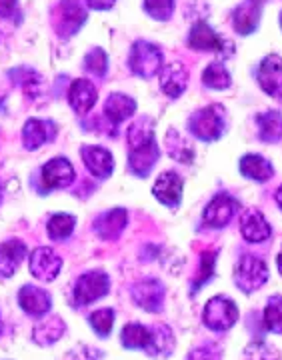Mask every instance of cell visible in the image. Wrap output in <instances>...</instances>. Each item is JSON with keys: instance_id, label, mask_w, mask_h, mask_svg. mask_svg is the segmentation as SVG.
Instances as JSON below:
<instances>
[{"instance_id": "484cf974", "label": "cell", "mask_w": 282, "mask_h": 360, "mask_svg": "<svg viewBox=\"0 0 282 360\" xmlns=\"http://www.w3.org/2000/svg\"><path fill=\"white\" fill-rule=\"evenodd\" d=\"M188 46L193 51L217 52L222 49V39L214 32L212 26H208L206 22H196L188 32Z\"/></svg>"}, {"instance_id": "6da1fadb", "label": "cell", "mask_w": 282, "mask_h": 360, "mask_svg": "<svg viewBox=\"0 0 282 360\" xmlns=\"http://www.w3.org/2000/svg\"><path fill=\"white\" fill-rule=\"evenodd\" d=\"M188 130L198 141H218L226 130V112H224V108L220 104L198 108L188 118Z\"/></svg>"}, {"instance_id": "603a6c76", "label": "cell", "mask_w": 282, "mask_h": 360, "mask_svg": "<svg viewBox=\"0 0 282 360\" xmlns=\"http://www.w3.org/2000/svg\"><path fill=\"white\" fill-rule=\"evenodd\" d=\"M188 86V75L186 68L180 63H170L162 66L160 70V89L165 90L168 98H179L180 94Z\"/></svg>"}, {"instance_id": "c3c4849f", "label": "cell", "mask_w": 282, "mask_h": 360, "mask_svg": "<svg viewBox=\"0 0 282 360\" xmlns=\"http://www.w3.org/2000/svg\"><path fill=\"white\" fill-rule=\"evenodd\" d=\"M281 26H282V14H281Z\"/></svg>"}, {"instance_id": "52a82bcc", "label": "cell", "mask_w": 282, "mask_h": 360, "mask_svg": "<svg viewBox=\"0 0 282 360\" xmlns=\"http://www.w3.org/2000/svg\"><path fill=\"white\" fill-rule=\"evenodd\" d=\"M130 296L134 300L136 307H141L146 312H160L165 307V296H167V288L165 284L156 278H144L139 283L132 284L130 288Z\"/></svg>"}, {"instance_id": "9c48e42d", "label": "cell", "mask_w": 282, "mask_h": 360, "mask_svg": "<svg viewBox=\"0 0 282 360\" xmlns=\"http://www.w3.org/2000/svg\"><path fill=\"white\" fill-rule=\"evenodd\" d=\"M258 84L269 96L282 103V56L270 54L258 66Z\"/></svg>"}, {"instance_id": "ac0fdd59", "label": "cell", "mask_w": 282, "mask_h": 360, "mask_svg": "<svg viewBox=\"0 0 282 360\" xmlns=\"http://www.w3.org/2000/svg\"><path fill=\"white\" fill-rule=\"evenodd\" d=\"M262 14V0H244L232 14V25L238 34H252L258 28Z\"/></svg>"}, {"instance_id": "7bdbcfd3", "label": "cell", "mask_w": 282, "mask_h": 360, "mask_svg": "<svg viewBox=\"0 0 282 360\" xmlns=\"http://www.w3.org/2000/svg\"><path fill=\"white\" fill-rule=\"evenodd\" d=\"M86 2H89L92 11H108V8L115 6L116 0H86Z\"/></svg>"}, {"instance_id": "d590c367", "label": "cell", "mask_w": 282, "mask_h": 360, "mask_svg": "<svg viewBox=\"0 0 282 360\" xmlns=\"http://www.w3.org/2000/svg\"><path fill=\"white\" fill-rule=\"evenodd\" d=\"M89 322H90V326H92V330L96 333V336L106 338V336L110 335L113 326H115V310L113 309L94 310V312L89 316Z\"/></svg>"}, {"instance_id": "5b68a950", "label": "cell", "mask_w": 282, "mask_h": 360, "mask_svg": "<svg viewBox=\"0 0 282 360\" xmlns=\"http://www.w3.org/2000/svg\"><path fill=\"white\" fill-rule=\"evenodd\" d=\"M267 281H269V266L262 258L246 255L238 260L236 270H234V283L244 295H252L260 290Z\"/></svg>"}, {"instance_id": "4fadbf2b", "label": "cell", "mask_w": 282, "mask_h": 360, "mask_svg": "<svg viewBox=\"0 0 282 360\" xmlns=\"http://www.w3.org/2000/svg\"><path fill=\"white\" fill-rule=\"evenodd\" d=\"M40 176H42V182L49 186V188H66L75 182V167L63 158H52L49 160L42 170H40Z\"/></svg>"}, {"instance_id": "5bb4252c", "label": "cell", "mask_w": 282, "mask_h": 360, "mask_svg": "<svg viewBox=\"0 0 282 360\" xmlns=\"http://www.w3.org/2000/svg\"><path fill=\"white\" fill-rule=\"evenodd\" d=\"M182 179L177 172H162L154 182L153 194L158 202H162L168 208H177L182 200Z\"/></svg>"}, {"instance_id": "ffe728a7", "label": "cell", "mask_w": 282, "mask_h": 360, "mask_svg": "<svg viewBox=\"0 0 282 360\" xmlns=\"http://www.w3.org/2000/svg\"><path fill=\"white\" fill-rule=\"evenodd\" d=\"M241 232H243L244 240L258 245V243L269 240L272 231H270V224L267 222V219L262 217V212L257 208H250L241 217Z\"/></svg>"}, {"instance_id": "f35d334b", "label": "cell", "mask_w": 282, "mask_h": 360, "mask_svg": "<svg viewBox=\"0 0 282 360\" xmlns=\"http://www.w3.org/2000/svg\"><path fill=\"white\" fill-rule=\"evenodd\" d=\"M144 11L154 20H168L174 13V0H144Z\"/></svg>"}, {"instance_id": "d6986e66", "label": "cell", "mask_w": 282, "mask_h": 360, "mask_svg": "<svg viewBox=\"0 0 282 360\" xmlns=\"http://www.w3.org/2000/svg\"><path fill=\"white\" fill-rule=\"evenodd\" d=\"M54 134H56V127L51 120L30 118V120H26L25 129H23V144L26 150H37L46 142H51Z\"/></svg>"}, {"instance_id": "836d02e7", "label": "cell", "mask_w": 282, "mask_h": 360, "mask_svg": "<svg viewBox=\"0 0 282 360\" xmlns=\"http://www.w3.org/2000/svg\"><path fill=\"white\" fill-rule=\"evenodd\" d=\"M75 226H77V219L72 214H66V212H60V214H54L51 220H49V236L52 240H66L72 232H75Z\"/></svg>"}, {"instance_id": "b9f144b4", "label": "cell", "mask_w": 282, "mask_h": 360, "mask_svg": "<svg viewBox=\"0 0 282 360\" xmlns=\"http://www.w3.org/2000/svg\"><path fill=\"white\" fill-rule=\"evenodd\" d=\"M18 8V0H0V16L11 18Z\"/></svg>"}, {"instance_id": "4316f807", "label": "cell", "mask_w": 282, "mask_h": 360, "mask_svg": "<svg viewBox=\"0 0 282 360\" xmlns=\"http://www.w3.org/2000/svg\"><path fill=\"white\" fill-rule=\"evenodd\" d=\"M241 172L243 176L250 180H257V182H267L272 179L274 174V168L270 165L264 156L260 155H246L241 160Z\"/></svg>"}, {"instance_id": "277c9868", "label": "cell", "mask_w": 282, "mask_h": 360, "mask_svg": "<svg viewBox=\"0 0 282 360\" xmlns=\"http://www.w3.org/2000/svg\"><path fill=\"white\" fill-rule=\"evenodd\" d=\"M110 292V276L104 270H89L78 276L72 290L77 307H86Z\"/></svg>"}, {"instance_id": "f546056e", "label": "cell", "mask_w": 282, "mask_h": 360, "mask_svg": "<svg viewBox=\"0 0 282 360\" xmlns=\"http://www.w3.org/2000/svg\"><path fill=\"white\" fill-rule=\"evenodd\" d=\"M148 336H150L148 326L139 324V322H130L120 333V342L129 350H144L148 345Z\"/></svg>"}, {"instance_id": "30bf717a", "label": "cell", "mask_w": 282, "mask_h": 360, "mask_svg": "<svg viewBox=\"0 0 282 360\" xmlns=\"http://www.w3.org/2000/svg\"><path fill=\"white\" fill-rule=\"evenodd\" d=\"M18 304L32 319H42L46 316L52 309V296L34 284H26L18 290Z\"/></svg>"}, {"instance_id": "7a4b0ae2", "label": "cell", "mask_w": 282, "mask_h": 360, "mask_svg": "<svg viewBox=\"0 0 282 360\" xmlns=\"http://www.w3.org/2000/svg\"><path fill=\"white\" fill-rule=\"evenodd\" d=\"M129 65L130 70L136 77L153 78L156 75H160V70L165 66V58H162V52L156 44L146 42V40H139L130 49Z\"/></svg>"}, {"instance_id": "7c38bea8", "label": "cell", "mask_w": 282, "mask_h": 360, "mask_svg": "<svg viewBox=\"0 0 282 360\" xmlns=\"http://www.w3.org/2000/svg\"><path fill=\"white\" fill-rule=\"evenodd\" d=\"M80 156H82L86 170L96 179H108L115 170V158L110 155V150H106L103 146L86 144V146H82Z\"/></svg>"}, {"instance_id": "ba28073f", "label": "cell", "mask_w": 282, "mask_h": 360, "mask_svg": "<svg viewBox=\"0 0 282 360\" xmlns=\"http://www.w3.org/2000/svg\"><path fill=\"white\" fill-rule=\"evenodd\" d=\"M28 266L34 278H39L40 283H52L63 269V258L58 257L49 246H40L37 250L30 252L28 258Z\"/></svg>"}, {"instance_id": "d6a6232c", "label": "cell", "mask_w": 282, "mask_h": 360, "mask_svg": "<svg viewBox=\"0 0 282 360\" xmlns=\"http://www.w3.org/2000/svg\"><path fill=\"white\" fill-rule=\"evenodd\" d=\"M231 72L226 70V66L222 63H212V65L206 66L205 72H203V84L206 89L224 90L231 86Z\"/></svg>"}, {"instance_id": "e0dca14e", "label": "cell", "mask_w": 282, "mask_h": 360, "mask_svg": "<svg viewBox=\"0 0 282 360\" xmlns=\"http://www.w3.org/2000/svg\"><path fill=\"white\" fill-rule=\"evenodd\" d=\"M158 156H160V150H158L154 141L148 142V144H142V146H136V148H130L129 167L132 170V174L146 179L153 172L154 165L158 162Z\"/></svg>"}, {"instance_id": "74e56055", "label": "cell", "mask_w": 282, "mask_h": 360, "mask_svg": "<svg viewBox=\"0 0 282 360\" xmlns=\"http://www.w3.org/2000/svg\"><path fill=\"white\" fill-rule=\"evenodd\" d=\"M84 70L92 75V77H101L103 78L108 70V56L103 49H92V51L86 52L84 56Z\"/></svg>"}, {"instance_id": "1f68e13d", "label": "cell", "mask_w": 282, "mask_h": 360, "mask_svg": "<svg viewBox=\"0 0 282 360\" xmlns=\"http://www.w3.org/2000/svg\"><path fill=\"white\" fill-rule=\"evenodd\" d=\"M167 150L168 155L172 156L174 160H179V162H184V165H186V162H193V144L186 141L184 136H180L179 130L170 129L167 132Z\"/></svg>"}, {"instance_id": "4dcf8cb0", "label": "cell", "mask_w": 282, "mask_h": 360, "mask_svg": "<svg viewBox=\"0 0 282 360\" xmlns=\"http://www.w3.org/2000/svg\"><path fill=\"white\" fill-rule=\"evenodd\" d=\"M154 141V122L153 118L148 116H142L136 122H132L129 127V132H127V142H129V150L130 148H136V146H142V144H148V142Z\"/></svg>"}, {"instance_id": "8fae6325", "label": "cell", "mask_w": 282, "mask_h": 360, "mask_svg": "<svg viewBox=\"0 0 282 360\" xmlns=\"http://www.w3.org/2000/svg\"><path fill=\"white\" fill-rule=\"evenodd\" d=\"M234 212H236V200L231 194L220 193L206 205L203 219L212 229H224L234 219Z\"/></svg>"}, {"instance_id": "bcb514c9", "label": "cell", "mask_w": 282, "mask_h": 360, "mask_svg": "<svg viewBox=\"0 0 282 360\" xmlns=\"http://www.w3.org/2000/svg\"><path fill=\"white\" fill-rule=\"evenodd\" d=\"M0 335H2V316H0Z\"/></svg>"}, {"instance_id": "83f0119b", "label": "cell", "mask_w": 282, "mask_h": 360, "mask_svg": "<svg viewBox=\"0 0 282 360\" xmlns=\"http://www.w3.org/2000/svg\"><path fill=\"white\" fill-rule=\"evenodd\" d=\"M257 127L260 141L274 144L282 139V115L278 110H267L258 115Z\"/></svg>"}, {"instance_id": "2e32d148", "label": "cell", "mask_w": 282, "mask_h": 360, "mask_svg": "<svg viewBox=\"0 0 282 360\" xmlns=\"http://www.w3.org/2000/svg\"><path fill=\"white\" fill-rule=\"evenodd\" d=\"M96 98H98L96 86L90 82L89 78H78L68 89V103L77 115L90 112V108L96 104Z\"/></svg>"}, {"instance_id": "e575fe53", "label": "cell", "mask_w": 282, "mask_h": 360, "mask_svg": "<svg viewBox=\"0 0 282 360\" xmlns=\"http://www.w3.org/2000/svg\"><path fill=\"white\" fill-rule=\"evenodd\" d=\"M214 266H217V252L214 250H206L200 257L198 262V270H196V276L193 281V290L196 292L198 288H203L212 276H214Z\"/></svg>"}, {"instance_id": "44dd1931", "label": "cell", "mask_w": 282, "mask_h": 360, "mask_svg": "<svg viewBox=\"0 0 282 360\" xmlns=\"http://www.w3.org/2000/svg\"><path fill=\"white\" fill-rule=\"evenodd\" d=\"M26 258V245L18 238L4 240L0 245V278H11Z\"/></svg>"}, {"instance_id": "f6af8a7d", "label": "cell", "mask_w": 282, "mask_h": 360, "mask_svg": "<svg viewBox=\"0 0 282 360\" xmlns=\"http://www.w3.org/2000/svg\"><path fill=\"white\" fill-rule=\"evenodd\" d=\"M276 266H278V272L282 274V246H281V252H278V258H276Z\"/></svg>"}, {"instance_id": "9a60e30c", "label": "cell", "mask_w": 282, "mask_h": 360, "mask_svg": "<svg viewBox=\"0 0 282 360\" xmlns=\"http://www.w3.org/2000/svg\"><path fill=\"white\" fill-rule=\"evenodd\" d=\"M127 222H129L127 210L124 208H113V210L104 212L94 220V232L103 240H116L122 234V231L127 229Z\"/></svg>"}, {"instance_id": "ee69618b", "label": "cell", "mask_w": 282, "mask_h": 360, "mask_svg": "<svg viewBox=\"0 0 282 360\" xmlns=\"http://www.w3.org/2000/svg\"><path fill=\"white\" fill-rule=\"evenodd\" d=\"M274 198H276V205L281 206V210H282V184L278 186V191H276V196H274Z\"/></svg>"}, {"instance_id": "8992f818", "label": "cell", "mask_w": 282, "mask_h": 360, "mask_svg": "<svg viewBox=\"0 0 282 360\" xmlns=\"http://www.w3.org/2000/svg\"><path fill=\"white\" fill-rule=\"evenodd\" d=\"M86 22V11L80 0H60L54 11V28L58 37L68 39L77 34L80 26Z\"/></svg>"}, {"instance_id": "f1b7e54d", "label": "cell", "mask_w": 282, "mask_h": 360, "mask_svg": "<svg viewBox=\"0 0 282 360\" xmlns=\"http://www.w3.org/2000/svg\"><path fill=\"white\" fill-rule=\"evenodd\" d=\"M11 78H13L14 84H18L20 89L25 90V94L28 98H37V96H40L42 86H44L42 77H40L39 72L32 70V68H26V66H20V68L11 70Z\"/></svg>"}, {"instance_id": "3957f363", "label": "cell", "mask_w": 282, "mask_h": 360, "mask_svg": "<svg viewBox=\"0 0 282 360\" xmlns=\"http://www.w3.org/2000/svg\"><path fill=\"white\" fill-rule=\"evenodd\" d=\"M238 321V307L229 296H212L205 304L203 322L214 333H226Z\"/></svg>"}, {"instance_id": "ab89813d", "label": "cell", "mask_w": 282, "mask_h": 360, "mask_svg": "<svg viewBox=\"0 0 282 360\" xmlns=\"http://www.w3.org/2000/svg\"><path fill=\"white\" fill-rule=\"evenodd\" d=\"M188 360H220V348L214 345H205V347L194 348Z\"/></svg>"}, {"instance_id": "8d00e7d4", "label": "cell", "mask_w": 282, "mask_h": 360, "mask_svg": "<svg viewBox=\"0 0 282 360\" xmlns=\"http://www.w3.org/2000/svg\"><path fill=\"white\" fill-rule=\"evenodd\" d=\"M264 324L270 333L282 335V296H270L264 307Z\"/></svg>"}, {"instance_id": "7402d4cb", "label": "cell", "mask_w": 282, "mask_h": 360, "mask_svg": "<svg viewBox=\"0 0 282 360\" xmlns=\"http://www.w3.org/2000/svg\"><path fill=\"white\" fill-rule=\"evenodd\" d=\"M174 335L168 328L167 324H154L150 326V336H148V345L144 348V352L154 359H167L174 352Z\"/></svg>"}, {"instance_id": "d4e9b609", "label": "cell", "mask_w": 282, "mask_h": 360, "mask_svg": "<svg viewBox=\"0 0 282 360\" xmlns=\"http://www.w3.org/2000/svg\"><path fill=\"white\" fill-rule=\"evenodd\" d=\"M134 112H136V103L129 94H122V92H113L104 103V116L113 124H120V122L129 120Z\"/></svg>"}, {"instance_id": "60d3db41", "label": "cell", "mask_w": 282, "mask_h": 360, "mask_svg": "<svg viewBox=\"0 0 282 360\" xmlns=\"http://www.w3.org/2000/svg\"><path fill=\"white\" fill-rule=\"evenodd\" d=\"M101 359H103V352L92 347L80 348V350H77V352L70 356V360H101Z\"/></svg>"}, {"instance_id": "cb8c5ba5", "label": "cell", "mask_w": 282, "mask_h": 360, "mask_svg": "<svg viewBox=\"0 0 282 360\" xmlns=\"http://www.w3.org/2000/svg\"><path fill=\"white\" fill-rule=\"evenodd\" d=\"M66 333V324L60 316H42V321L34 326L32 330V340L40 345V347H51L54 342H58L63 335Z\"/></svg>"}, {"instance_id": "7dc6e473", "label": "cell", "mask_w": 282, "mask_h": 360, "mask_svg": "<svg viewBox=\"0 0 282 360\" xmlns=\"http://www.w3.org/2000/svg\"><path fill=\"white\" fill-rule=\"evenodd\" d=\"M0 202H2V191H0Z\"/></svg>"}]
</instances>
